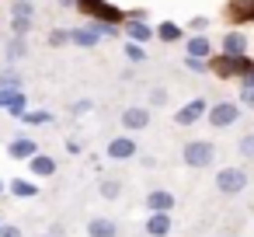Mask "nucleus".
Returning a JSON list of instances; mask_svg holds the SVG:
<instances>
[{
    "instance_id": "obj_1",
    "label": "nucleus",
    "mask_w": 254,
    "mask_h": 237,
    "mask_svg": "<svg viewBox=\"0 0 254 237\" xmlns=\"http://www.w3.org/2000/svg\"><path fill=\"white\" fill-rule=\"evenodd\" d=\"M254 70V56L244 53V56H226V53H212L209 56V74L216 80H240L244 74Z\"/></svg>"
},
{
    "instance_id": "obj_2",
    "label": "nucleus",
    "mask_w": 254,
    "mask_h": 237,
    "mask_svg": "<svg viewBox=\"0 0 254 237\" xmlns=\"http://www.w3.org/2000/svg\"><path fill=\"white\" fill-rule=\"evenodd\" d=\"M77 11L87 18V21H101V25H119L126 21V11L119 4H108V0H77Z\"/></svg>"
},
{
    "instance_id": "obj_3",
    "label": "nucleus",
    "mask_w": 254,
    "mask_h": 237,
    "mask_svg": "<svg viewBox=\"0 0 254 237\" xmlns=\"http://www.w3.org/2000/svg\"><path fill=\"white\" fill-rule=\"evenodd\" d=\"M181 160L191 167V171H205L212 160H216V143L212 140H188L185 147H181Z\"/></svg>"
},
{
    "instance_id": "obj_4",
    "label": "nucleus",
    "mask_w": 254,
    "mask_h": 237,
    "mask_svg": "<svg viewBox=\"0 0 254 237\" xmlns=\"http://www.w3.org/2000/svg\"><path fill=\"white\" fill-rule=\"evenodd\" d=\"M240 112H244V105H240V101H233V98H223V101H212V105H209V112H205V122H209L212 129H230V126L240 119Z\"/></svg>"
},
{
    "instance_id": "obj_5",
    "label": "nucleus",
    "mask_w": 254,
    "mask_h": 237,
    "mask_svg": "<svg viewBox=\"0 0 254 237\" xmlns=\"http://www.w3.org/2000/svg\"><path fill=\"white\" fill-rule=\"evenodd\" d=\"M247 171L244 167H237V164H230V167H219L216 171V188L223 192V195H240L244 188H247Z\"/></svg>"
},
{
    "instance_id": "obj_6",
    "label": "nucleus",
    "mask_w": 254,
    "mask_h": 237,
    "mask_svg": "<svg viewBox=\"0 0 254 237\" xmlns=\"http://www.w3.org/2000/svg\"><path fill=\"white\" fill-rule=\"evenodd\" d=\"M223 18H226V25H230V28L254 25V0H226Z\"/></svg>"
},
{
    "instance_id": "obj_7",
    "label": "nucleus",
    "mask_w": 254,
    "mask_h": 237,
    "mask_svg": "<svg viewBox=\"0 0 254 237\" xmlns=\"http://www.w3.org/2000/svg\"><path fill=\"white\" fill-rule=\"evenodd\" d=\"M205 112H209V101H205V98H191V101H185V105L174 112V126L188 129V126L202 122V119H205Z\"/></svg>"
},
{
    "instance_id": "obj_8",
    "label": "nucleus",
    "mask_w": 254,
    "mask_h": 237,
    "mask_svg": "<svg viewBox=\"0 0 254 237\" xmlns=\"http://www.w3.org/2000/svg\"><path fill=\"white\" fill-rule=\"evenodd\" d=\"M122 129L126 133H143V129H150V108H143V105H129V108H122Z\"/></svg>"
},
{
    "instance_id": "obj_9",
    "label": "nucleus",
    "mask_w": 254,
    "mask_h": 237,
    "mask_svg": "<svg viewBox=\"0 0 254 237\" xmlns=\"http://www.w3.org/2000/svg\"><path fill=\"white\" fill-rule=\"evenodd\" d=\"M136 154H139V143H136L129 133L108 140V147H105V157H108V160H132Z\"/></svg>"
},
{
    "instance_id": "obj_10",
    "label": "nucleus",
    "mask_w": 254,
    "mask_h": 237,
    "mask_svg": "<svg viewBox=\"0 0 254 237\" xmlns=\"http://www.w3.org/2000/svg\"><path fill=\"white\" fill-rule=\"evenodd\" d=\"M122 35H126V42H139V46H146V42L157 39V32H153L150 21H132V18L122 21Z\"/></svg>"
},
{
    "instance_id": "obj_11",
    "label": "nucleus",
    "mask_w": 254,
    "mask_h": 237,
    "mask_svg": "<svg viewBox=\"0 0 254 237\" xmlns=\"http://www.w3.org/2000/svg\"><path fill=\"white\" fill-rule=\"evenodd\" d=\"M185 56H195V60H209V56H212V39H209L205 32L185 35Z\"/></svg>"
},
{
    "instance_id": "obj_12",
    "label": "nucleus",
    "mask_w": 254,
    "mask_h": 237,
    "mask_svg": "<svg viewBox=\"0 0 254 237\" xmlns=\"http://www.w3.org/2000/svg\"><path fill=\"white\" fill-rule=\"evenodd\" d=\"M35 154H39V143L32 136H14L7 143V157H14V160H32Z\"/></svg>"
},
{
    "instance_id": "obj_13",
    "label": "nucleus",
    "mask_w": 254,
    "mask_h": 237,
    "mask_svg": "<svg viewBox=\"0 0 254 237\" xmlns=\"http://www.w3.org/2000/svg\"><path fill=\"white\" fill-rule=\"evenodd\" d=\"M219 53H226V56H244V53H247V35H244V32H237V28L223 32Z\"/></svg>"
},
{
    "instance_id": "obj_14",
    "label": "nucleus",
    "mask_w": 254,
    "mask_h": 237,
    "mask_svg": "<svg viewBox=\"0 0 254 237\" xmlns=\"http://www.w3.org/2000/svg\"><path fill=\"white\" fill-rule=\"evenodd\" d=\"M178 206V199H174V192H167V188H153L150 195H146V209L150 213H171Z\"/></svg>"
},
{
    "instance_id": "obj_15",
    "label": "nucleus",
    "mask_w": 254,
    "mask_h": 237,
    "mask_svg": "<svg viewBox=\"0 0 254 237\" xmlns=\"http://www.w3.org/2000/svg\"><path fill=\"white\" fill-rule=\"evenodd\" d=\"M101 42V32L94 25H84V28H70V46H80V49H94Z\"/></svg>"
},
{
    "instance_id": "obj_16",
    "label": "nucleus",
    "mask_w": 254,
    "mask_h": 237,
    "mask_svg": "<svg viewBox=\"0 0 254 237\" xmlns=\"http://www.w3.org/2000/svg\"><path fill=\"white\" fill-rule=\"evenodd\" d=\"M28 171L35 174V178H53L56 174V157H49V154H35L32 160H28Z\"/></svg>"
},
{
    "instance_id": "obj_17",
    "label": "nucleus",
    "mask_w": 254,
    "mask_h": 237,
    "mask_svg": "<svg viewBox=\"0 0 254 237\" xmlns=\"http://www.w3.org/2000/svg\"><path fill=\"white\" fill-rule=\"evenodd\" d=\"M171 227H174V223H171V213H150V216H146V234H150V237H167Z\"/></svg>"
},
{
    "instance_id": "obj_18",
    "label": "nucleus",
    "mask_w": 254,
    "mask_h": 237,
    "mask_svg": "<svg viewBox=\"0 0 254 237\" xmlns=\"http://www.w3.org/2000/svg\"><path fill=\"white\" fill-rule=\"evenodd\" d=\"M87 237H119V223L108 216H94L87 223Z\"/></svg>"
},
{
    "instance_id": "obj_19",
    "label": "nucleus",
    "mask_w": 254,
    "mask_h": 237,
    "mask_svg": "<svg viewBox=\"0 0 254 237\" xmlns=\"http://www.w3.org/2000/svg\"><path fill=\"white\" fill-rule=\"evenodd\" d=\"M153 32H157V39H160V42H167V46H174V42H185V28H181L178 21H160Z\"/></svg>"
},
{
    "instance_id": "obj_20",
    "label": "nucleus",
    "mask_w": 254,
    "mask_h": 237,
    "mask_svg": "<svg viewBox=\"0 0 254 237\" xmlns=\"http://www.w3.org/2000/svg\"><path fill=\"white\" fill-rule=\"evenodd\" d=\"M4 53H7V63L14 67L18 60H25V56H28V39H18V35H11V42H7V49H4Z\"/></svg>"
},
{
    "instance_id": "obj_21",
    "label": "nucleus",
    "mask_w": 254,
    "mask_h": 237,
    "mask_svg": "<svg viewBox=\"0 0 254 237\" xmlns=\"http://www.w3.org/2000/svg\"><path fill=\"white\" fill-rule=\"evenodd\" d=\"M21 122L25 126H49L53 122V112L49 108H25L21 112Z\"/></svg>"
},
{
    "instance_id": "obj_22",
    "label": "nucleus",
    "mask_w": 254,
    "mask_h": 237,
    "mask_svg": "<svg viewBox=\"0 0 254 237\" xmlns=\"http://www.w3.org/2000/svg\"><path fill=\"white\" fill-rule=\"evenodd\" d=\"M7 188H11L14 199H35V195H39V185H35V181H25V178H14Z\"/></svg>"
},
{
    "instance_id": "obj_23",
    "label": "nucleus",
    "mask_w": 254,
    "mask_h": 237,
    "mask_svg": "<svg viewBox=\"0 0 254 237\" xmlns=\"http://www.w3.org/2000/svg\"><path fill=\"white\" fill-rule=\"evenodd\" d=\"M98 195L108 199V202H115V199L122 195V181H119V178H101V181H98Z\"/></svg>"
},
{
    "instance_id": "obj_24",
    "label": "nucleus",
    "mask_w": 254,
    "mask_h": 237,
    "mask_svg": "<svg viewBox=\"0 0 254 237\" xmlns=\"http://www.w3.org/2000/svg\"><path fill=\"white\" fill-rule=\"evenodd\" d=\"M46 42H49V49H63V46H70V28H53V32L46 35Z\"/></svg>"
},
{
    "instance_id": "obj_25",
    "label": "nucleus",
    "mask_w": 254,
    "mask_h": 237,
    "mask_svg": "<svg viewBox=\"0 0 254 237\" xmlns=\"http://www.w3.org/2000/svg\"><path fill=\"white\" fill-rule=\"evenodd\" d=\"M122 53H126V60H129V63H132V67H136V63H143V60H146V49H143V46H139V42H126V46H122Z\"/></svg>"
},
{
    "instance_id": "obj_26",
    "label": "nucleus",
    "mask_w": 254,
    "mask_h": 237,
    "mask_svg": "<svg viewBox=\"0 0 254 237\" xmlns=\"http://www.w3.org/2000/svg\"><path fill=\"white\" fill-rule=\"evenodd\" d=\"M11 18H35V4H32V0H14V4H11Z\"/></svg>"
},
{
    "instance_id": "obj_27",
    "label": "nucleus",
    "mask_w": 254,
    "mask_h": 237,
    "mask_svg": "<svg viewBox=\"0 0 254 237\" xmlns=\"http://www.w3.org/2000/svg\"><path fill=\"white\" fill-rule=\"evenodd\" d=\"M171 101V94H167V87H160V84H153L150 87V108H164Z\"/></svg>"
},
{
    "instance_id": "obj_28",
    "label": "nucleus",
    "mask_w": 254,
    "mask_h": 237,
    "mask_svg": "<svg viewBox=\"0 0 254 237\" xmlns=\"http://www.w3.org/2000/svg\"><path fill=\"white\" fill-rule=\"evenodd\" d=\"M25 80H21V74L14 70V67H7V70H0V87H21Z\"/></svg>"
},
{
    "instance_id": "obj_29",
    "label": "nucleus",
    "mask_w": 254,
    "mask_h": 237,
    "mask_svg": "<svg viewBox=\"0 0 254 237\" xmlns=\"http://www.w3.org/2000/svg\"><path fill=\"white\" fill-rule=\"evenodd\" d=\"M28 32H32V18H11V35L28 39Z\"/></svg>"
},
{
    "instance_id": "obj_30",
    "label": "nucleus",
    "mask_w": 254,
    "mask_h": 237,
    "mask_svg": "<svg viewBox=\"0 0 254 237\" xmlns=\"http://www.w3.org/2000/svg\"><path fill=\"white\" fill-rule=\"evenodd\" d=\"M181 63H185V70H191V74H209V60H195V56H185Z\"/></svg>"
},
{
    "instance_id": "obj_31",
    "label": "nucleus",
    "mask_w": 254,
    "mask_h": 237,
    "mask_svg": "<svg viewBox=\"0 0 254 237\" xmlns=\"http://www.w3.org/2000/svg\"><path fill=\"white\" fill-rule=\"evenodd\" d=\"M18 94H21V87H0V108H11L18 101Z\"/></svg>"
},
{
    "instance_id": "obj_32",
    "label": "nucleus",
    "mask_w": 254,
    "mask_h": 237,
    "mask_svg": "<svg viewBox=\"0 0 254 237\" xmlns=\"http://www.w3.org/2000/svg\"><path fill=\"white\" fill-rule=\"evenodd\" d=\"M91 108H94V101H91V98H80V101L70 105V115H87Z\"/></svg>"
},
{
    "instance_id": "obj_33",
    "label": "nucleus",
    "mask_w": 254,
    "mask_h": 237,
    "mask_svg": "<svg viewBox=\"0 0 254 237\" xmlns=\"http://www.w3.org/2000/svg\"><path fill=\"white\" fill-rule=\"evenodd\" d=\"M237 101L244 108H254V87H237Z\"/></svg>"
},
{
    "instance_id": "obj_34",
    "label": "nucleus",
    "mask_w": 254,
    "mask_h": 237,
    "mask_svg": "<svg viewBox=\"0 0 254 237\" xmlns=\"http://www.w3.org/2000/svg\"><path fill=\"white\" fill-rule=\"evenodd\" d=\"M237 150H240L244 157H254V133H247V136H240V143H237Z\"/></svg>"
},
{
    "instance_id": "obj_35",
    "label": "nucleus",
    "mask_w": 254,
    "mask_h": 237,
    "mask_svg": "<svg viewBox=\"0 0 254 237\" xmlns=\"http://www.w3.org/2000/svg\"><path fill=\"white\" fill-rule=\"evenodd\" d=\"M188 28H191V32H205V28H209V18H205V14H195V18L188 21Z\"/></svg>"
},
{
    "instance_id": "obj_36",
    "label": "nucleus",
    "mask_w": 254,
    "mask_h": 237,
    "mask_svg": "<svg viewBox=\"0 0 254 237\" xmlns=\"http://www.w3.org/2000/svg\"><path fill=\"white\" fill-rule=\"evenodd\" d=\"M0 237H21V227H14V223H0Z\"/></svg>"
},
{
    "instance_id": "obj_37",
    "label": "nucleus",
    "mask_w": 254,
    "mask_h": 237,
    "mask_svg": "<svg viewBox=\"0 0 254 237\" xmlns=\"http://www.w3.org/2000/svg\"><path fill=\"white\" fill-rule=\"evenodd\" d=\"M126 18H132V21H146L150 11H146V7H132V11H126Z\"/></svg>"
},
{
    "instance_id": "obj_38",
    "label": "nucleus",
    "mask_w": 254,
    "mask_h": 237,
    "mask_svg": "<svg viewBox=\"0 0 254 237\" xmlns=\"http://www.w3.org/2000/svg\"><path fill=\"white\" fill-rule=\"evenodd\" d=\"M66 154H84V143L80 140H66Z\"/></svg>"
},
{
    "instance_id": "obj_39",
    "label": "nucleus",
    "mask_w": 254,
    "mask_h": 237,
    "mask_svg": "<svg viewBox=\"0 0 254 237\" xmlns=\"http://www.w3.org/2000/svg\"><path fill=\"white\" fill-rule=\"evenodd\" d=\"M60 7H77V0H56Z\"/></svg>"
},
{
    "instance_id": "obj_40",
    "label": "nucleus",
    "mask_w": 254,
    "mask_h": 237,
    "mask_svg": "<svg viewBox=\"0 0 254 237\" xmlns=\"http://www.w3.org/2000/svg\"><path fill=\"white\" fill-rule=\"evenodd\" d=\"M0 192H4V181H0Z\"/></svg>"
},
{
    "instance_id": "obj_41",
    "label": "nucleus",
    "mask_w": 254,
    "mask_h": 237,
    "mask_svg": "<svg viewBox=\"0 0 254 237\" xmlns=\"http://www.w3.org/2000/svg\"><path fill=\"white\" fill-rule=\"evenodd\" d=\"M42 237H53V234H42Z\"/></svg>"
},
{
    "instance_id": "obj_42",
    "label": "nucleus",
    "mask_w": 254,
    "mask_h": 237,
    "mask_svg": "<svg viewBox=\"0 0 254 237\" xmlns=\"http://www.w3.org/2000/svg\"><path fill=\"white\" fill-rule=\"evenodd\" d=\"M0 223H4V220H0Z\"/></svg>"
}]
</instances>
